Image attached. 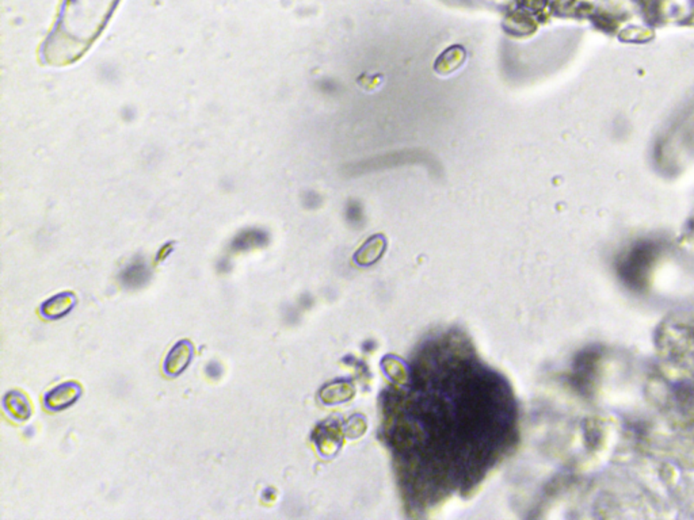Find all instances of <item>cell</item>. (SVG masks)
I'll use <instances>...</instances> for the list:
<instances>
[{
	"label": "cell",
	"instance_id": "3",
	"mask_svg": "<svg viewBox=\"0 0 694 520\" xmlns=\"http://www.w3.org/2000/svg\"><path fill=\"white\" fill-rule=\"evenodd\" d=\"M195 355V345L189 340L177 343L167 354L163 370L168 377H178L189 368Z\"/></svg>",
	"mask_w": 694,
	"mask_h": 520
},
{
	"label": "cell",
	"instance_id": "4",
	"mask_svg": "<svg viewBox=\"0 0 694 520\" xmlns=\"http://www.w3.org/2000/svg\"><path fill=\"white\" fill-rule=\"evenodd\" d=\"M76 305V297L71 291L58 293L41 305V315L49 320H58L70 315Z\"/></svg>",
	"mask_w": 694,
	"mask_h": 520
},
{
	"label": "cell",
	"instance_id": "2",
	"mask_svg": "<svg viewBox=\"0 0 694 520\" xmlns=\"http://www.w3.org/2000/svg\"><path fill=\"white\" fill-rule=\"evenodd\" d=\"M81 396H82V386L75 381H67L57 385L45 395L43 405L48 411H64L72 407Z\"/></svg>",
	"mask_w": 694,
	"mask_h": 520
},
{
	"label": "cell",
	"instance_id": "5",
	"mask_svg": "<svg viewBox=\"0 0 694 520\" xmlns=\"http://www.w3.org/2000/svg\"><path fill=\"white\" fill-rule=\"evenodd\" d=\"M3 408L6 412L18 422H25L31 416V404L22 392L18 390H10L4 395L3 397Z\"/></svg>",
	"mask_w": 694,
	"mask_h": 520
},
{
	"label": "cell",
	"instance_id": "8",
	"mask_svg": "<svg viewBox=\"0 0 694 520\" xmlns=\"http://www.w3.org/2000/svg\"><path fill=\"white\" fill-rule=\"evenodd\" d=\"M150 279L148 270L144 266H133L129 267L121 276L124 286L129 288H139L144 286Z\"/></svg>",
	"mask_w": 694,
	"mask_h": 520
},
{
	"label": "cell",
	"instance_id": "1",
	"mask_svg": "<svg viewBox=\"0 0 694 520\" xmlns=\"http://www.w3.org/2000/svg\"><path fill=\"white\" fill-rule=\"evenodd\" d=\"M380 437L405 509L472 492L518 443L513 389L460 332L422 343L384 390Z\"/></svg>",
	"mask_w": 694,
	"mask_h": 520
},
{
	"label": "cell",
	"instance_id": "6",
	"mask_svg": "<svg viewBox=\"0 0 694 520\" xmlns=\"http://www.w3.org/2000/svg\"><path fill=\"white\" fill-rule=\"evenodd\" d=\"M651 255H653V249L650 246L639 248L631 255L629 261L625 264V267L623 269V271L626 274L628 282L640 284L641 273L646 270L647 263L651 258Z\"/></svg>",
	"mask_w": 694,
	"mask_h": 520
},
{
	"label": "cell",
	"instance_id": "7",
	"mask_svg": "<svg viewBox=\"0 0 694 520\" xmlns=\"http://www.w3.org/2000/svg\"><path fill=\"white\" fill-rule=\"evenodd\" d=\"M467 53L464 48L461 46H453L445 51L442 55L440 56L434 64V69L440 75H449L455 71H457L465 61Z\"/></svg>",
	"mask_w": 694,
	"mask_h": 520
},
{
	"label": "cell",
	"instance_id": "9",
	"mask_svg": "<svg viewBox=\"0 0 694 520\" xmlns=\"http://www.w3.org/2000/svg\"><path fill=\"white\" fill-rule=\"evenodd\" d=\"M205 373H207V375H208L209 378H212V380H219V378H220V377L222 375V366L220 365V363H219V362L212 360V362H209L208 365H207V368H205Z\"/></svg>",
	"mask_w": 694,
	"mask_h": 520
}]
</instances>
